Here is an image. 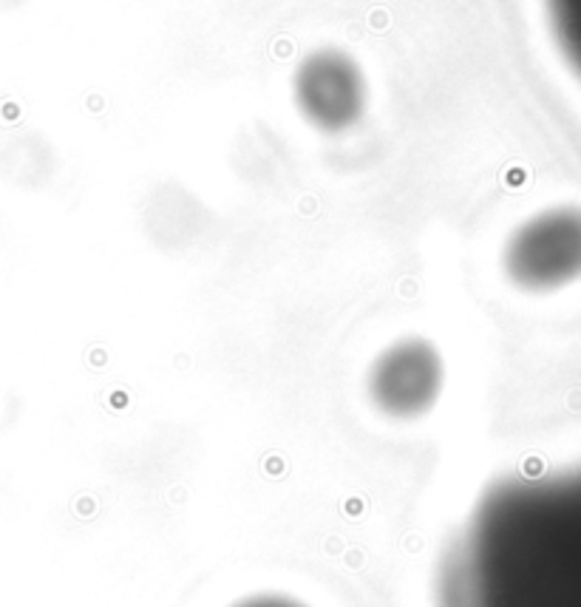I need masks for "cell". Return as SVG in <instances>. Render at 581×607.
Masks as SVG:
<instances>
[{
  "instance_id": "obj_1",
  "label": "cell",
  "mask_w": 581,
  "mask_h": 607,
  "mask_svg": "<svg viewBox=\"0 0 581 607\" xmlns=\"http://www.w3.org/2000/svg\"><path fill=\"white\" fill-rule=\"evenodd\" d=\"M437 607H581V465L490 488L443 554Z\"/></svg>"
},
{
  "instance_id": "obj_2",
  "label": "cell",
  "mask_w": 581,
  "mask_h": 607,
  "mask_svg": "<svg viewBox=\"0 0 581 607\" xmlns=\"http://www.w3.org/2000/svg\"><path fill=\"white\" fill-rule=\"evenodd\" d=\"M505 279L525 293H553L581 279V211L547 208L519 222L502 247Z\"/></svg>"
},
{
  "instance_id": "obj_3",
  "label": "cell",
  "mask_w": 581,
  "mask_h": 607,
  "mask_svg": "<svg viewBox=\"0 0 581 607\" xmlns=\"http://www.w3.org/2000/svg\"><path fill=\"white\" fill-rule=\"evenodd\" d=\"M289 86L301 119L329 137L357 128L372 105V88L363 65L338 46H321L304 54Z\"/></svg>"
},
{
  "instance_id": "obj_4",
  "label": "cell",
  "mask_w": 581,
  "mask_h": 607,
  "mask_svg": "<svg viewBox=\"0 0 581 607\" xmlns=\"http://www.w3.org/2000/svg\"><path fill=\"white\" fill-rule=\"evenodd\" d=\"M446 389V358L440 347L422 338L406 335L392 341L375 355L366 372V392L372 406L392 420L425 418Z\"/></svg>"
},
{
  "instance_id": "obj_5",
  "label": "cell",
  "mask_w": 581,
  "mask_h": 607,
  "mask_svg": "<svg viewBox=\"0 0 581 607\" xmlns=\"http://www.w3.org/2000/svg\"><path fill=\"white\" fill-rule=\"evenodd\" d=\"M553 26L564 51L570 54L575 72L581 74V0H547Z\"/></svg>"
},
{
  "instance_id": "obj_6",
  "label": "cell",
  "mask_w": 581,
  "mask_h": 607,
  "mask_svg": "<svg viewBox=\"0 0 581 607\" xmlns=\"http://www.w3.org/2000/svg\"><path fill=\"white\" fill-rule=\"evenodd\" d=\"M236 607H304L295 599H286V596H253Z\"/></svg>"
}]
</instances>
